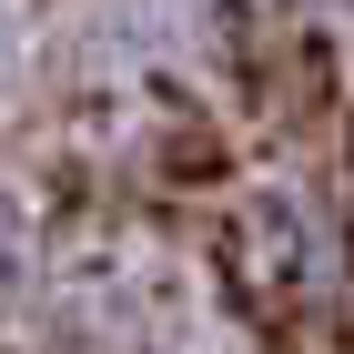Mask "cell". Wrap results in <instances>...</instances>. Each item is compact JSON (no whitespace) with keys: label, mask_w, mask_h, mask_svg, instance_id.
Here are the masks:
<instances>
[]
</instances>
